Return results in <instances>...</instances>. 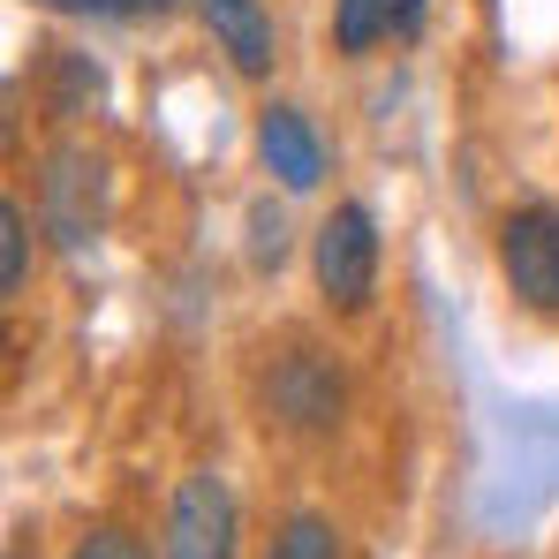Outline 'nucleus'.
I'll return each mask as SVG.
<instances>
[{"label": "nucleus", "mask_w": 559, "mask_h": 559, "mask_svg": "<svg viewBox=\"0 0 559 559\" xmlns=\"http://www.w3.org/2000/svg\"><path fill=\"white\" fill-rule=\"evenodd\" d=\"M92 98H98V69L61 61V92H53V106H61V114H76V106H92Z\"/></svg>", "instance_id": "4468645a"}, {"label": "nucleus", "mask_w": 559, "mask_h": 559, "mask_svg": "<svg viewBox=\"0 0 559 559\" xmlns=\"http://www.w3.org/2000/svg\"><path fill=\"white\" fill-rule=\"evenodd\" d=\"M38 227L69 250H84L106 227V159L92 144H53L38 175Z\"/></svg>", "instance_id": "f257e3e1"}, {"label": "nucleus", "mask_w": 559, "mask_h": 559, "mask_svg": "<svg viewBox=\"0 0 559 559\" xmlns=\"http://www.w3.org/2000/svg\"><path fill=\"white\" fill-rule=\"evenodd\" d=\"M38 8H69V15H159L175 0H38Z\"/></svg>", "instance_id": "ddd939ff"}, {"label": "nucleus", "mask_w": 559, "mask_h": 559, "mask_svg": "<svg viewBox=\"0 0 559 559\" xmlns=\"http://www.w3.org/2000/svg\"><path fill=\"white\" fill-rule=\"evenodd\" d=\"M250 258H258V265H280V258H287V219L265 212V204L250 212Z\"/></svg>", "instance_id": "9b49d317"}, {"label": "nucleus", "mask_w": 559, "mask_h": 559, "mask_svg": "<svg viewBox=\"0 0 559 559\" xmlns=\"http://www.w3.org/2000/svg\"><path fill=\"white\" fill-rule=\"evenodd\" d=\"M310 265H318V295L333 310H364L378 287V227L364 204H333L318 242H310Z\"/></svg>", "instance_id": "7ed1b4c3"}, {"label": "nucleus", "mask_w": 559, "mask_h": 559, "mask_svg": "<svg viewBox=\"0 0 559 559\" xmlns=\"http://www.w3.org/2000/svg\"><path fill=\"white\" fill-rule=\"evenodd\" d=\"M258 152L280 175V189H318V175H325V144H318V129L295 106H265L258 114Z\"/></svg>", "instance_id": "423d86ee"}, {"label": "nucleus", "mask_w": 559, "mask_h": 559, "mask_svg": "<svg viewBox=\"0 0 559 559\" xmlns=\"http://www.w3.org/2000/svg\"><path fill=\"white\" fill-rule=\"evenodd\" d=\"M167 559H235L242 552V507L227 491V476L197 468L175 484V507H167Z\"/></svg>", "instance_id": "f03ea898"}, {"label": "nucleus", "mask_w": 559, "mask_h": 559, "mask_svg": "<svg viewBox=\"0 0 559 559\" xmlns=\"http://www.w3.org/2000/svg\"><path fill=\"white\" fill-rule=\"evenodd\" d=\"M31 280V212L0 204V295H23Z\"/></svg>", "instance_id": "1a4fd4ad"}, {"label": "nucleus", "mask_w": 559, "mask_h": 559, "mask_svg": "<svg viewBox=\"0 0 559 559\" xmlns=\"http://www.w3.org/2000/svg\"><path fill=\"white\" fill-rule=\"evenodd\" d=\"M499 273L530 310H559V212L522 204L499 219Z\"/></svg>", "instance_id": "20e7f679"}, {"label": "nucleus", "mask_w": 559, "mask_h": 559, "mask_svg": "<svg viewBox=\"0 0 559 559\" xmlns=\"http://www.w3.org/2000/svg\"><path fill=\"white\" fill-rule=\"evenodd\" d=\"M197 8H204V31L219 38V53L242 76H265L273 69V8L265 0H197Z\"/></svg>", "instance_id": "0eeeda50"}, {"label": "nucleus", "mask_w": 559, "mask_h": 559, "mask_svg": "<svg viewBox=\"0 0 559 559\" xmlns=\"http://www.w3.org/2000/svg\"><path fill=\"white\" fill-rule=\"evenodd\" d=\"M69 559H152L129 530H92V537H76V552Z\"/></svg>", "instance_id": "f8f14e48"}, {"label": "nucleus", "mask_w": 559, "mask_h": 559, "mask_svg": "<svg viewBox=\"0 0 559 559\" xmlns=\"http://www.w3.org/2000/svg\"><path fill=\"white\" fill-rule=\"evenodd\" d=\"M265 393H273V416L287 424V431H325V424H341V371H333L318 348L273 356Z\"/></svg>", "instance_id": "39448f33"}, {"label": "nucleus", "mask_w": 559, "mask_h": 559, "mask_svg": "<svg viewBox=\"0 0 559 559\" xmlns=\"http://www.w3.org/2000/svg\"><path fill=\"white\" fill-rule=\"evenodd\" d=\"M424 31V0H393V38H416Z\"/></svg>", "instance_id": "2eb2a0df"}, {"label": "nucleus", "mask_w": 559, "mask_h": 559, "mask_svg": "<svg viewBox=\"0 0 559 559\" xmlns=\"http://www.w3.org/2000/svg\"><path fill=\"white\" fill-rule=\"evenodd\" d=\"M393 31V0H333V46L341 53H371Z\"/></svg>", "instance_id": "6e6552de"}, {"label": "nucleus", "mask_w": 559, "mask_h": 559, "mask_svg": "<svg viewBox=\"0 0 559 559\" xmlns=\"http://www.w3.org/2000/svg\"><path fill=\"white\" fill-rule=\"evenodd\" d=\"M265 559H341V537H333V522L295 514V522H280V537H273Z\"/></svg>", "instance_id": "9d476101"}]
</instances>
